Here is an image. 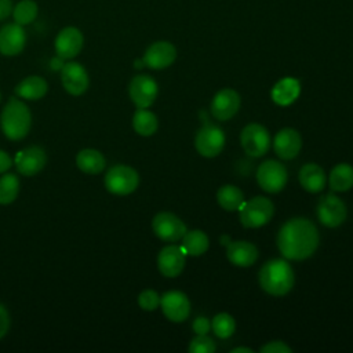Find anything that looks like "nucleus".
I'll list each match as a JSON object with an SVG mask.
<instances>
[{
	"mask_svg": "<svg viewBox=\"0 0 353 353\" xmlns=\"http://www.w3.org/2000/svg\"><path fill=\"white\" fill-rule=\"evenodd\" d=\"M317 245L319 232L306 218H292L279 230L277 247L287 259H306L314 254Z\"/></svg>",
	"mask_w": 353,
	"mask_h": 353,
	"instance_id": "1",
	"label": "nucleus"
},
{
	"mask_svg": "<svg viewBox=\"0 0 353 353\" xmlns=\"http://www.w3.org/2000/svg\"><path fill=\"white\" fill-rule=\"evenodd\" d=\"M0 127L10 141H21L29 134L32 114L21 98L12 97L8 99L0 114Z\"/></svg>",
	"mask_w": 353,
	"mask_h": 353,
	"instance_id": "2",
	"label": "nucleus"
},
{
	"mask_svg": "<svg viewBox=\"0 0 353 353\" xmlns=\"http://www.w3.org/2000/svg\"><path fill=\"white\" fill-rule=\"evenodd\" d=\"M259 284L270 295L281 296L294 285V272L287 261H268L259 270Z\"/></svg>",
	"mask_w": 353,
	"mask_h": 353,
	"instance_id": "3",
	"label": "nucleus"
},
{
	"mask_svg": "<svg viewBox=\"0 0 353 353\" xmlns=\"http://www.w3.org/2000/svg\"><path fill=\"white\" fill-rule=\"evenodd\" d=\"M103 182L108 192L119 196H125L132 193L138 188L139 175L130 165L116 164L108 170Z\"/></svg>",
	"mask_w": 353,
	"mask_h": 353,
	"instance_id": "4",
	"label": "nucleus"
},
{
	"mask_svg": "<svg viewBox=\"0 0 353 353\" xmlns=\"http://www.w3.org/2000/svg\"><path fill=\"white\" fill-rule=\"evenodd\" d=\"M273 212V203L263 196H256L243 203L240 207V221L244 228H259L272 219Z\"/></svg>",
	"mask_w": 353,
	"mask_h": 353,
	"instance_id": "5",
	"label": "nucleus"
},
{
	"mask_svg": "<svg viewBox=\"0 0 353 353\" xmlns=\"http://www.w3.org/2000/svg\"><path fill=\"white\" fill-rule=\"evenodd\" d=\"M240 142L244 152L252 157H261L270 149V135L268 130L256 123L248 124L243 128Z\"/></svg>",
	"mask_w": 353,
	"mask_h": 353,
	"instance_id": "6",
	"label": "nucleus"
},
{
	"mask_svg": "<svg viewBox=\"0 0 353 353\" xmlns=\"http://www.w3.org/2000/svg\"><path fill=\"white\" fill-rule=\"evenodd\" d=\"M287 170L276 160L263 161L256 171V181L259 186L269 193H277L283 190L287 183Z\"/></svg>",
	"mask_w": 353,
	"mask_h": 353,
	"instance_id": "7",
	"label": "nucleus"
},
{
	"mask_svg": "<svg viewBox=\"0 0 353 353\" xmlns=\"http://www.w3.org/2000/svg\"><path fill=\"white\" fill-rule=\"evenodd\" d=\"M61 81L65 91L70 95H81L90 87V76L79 62H66L61 68Z\"/></svg>",
	"mask_w": 353,
	"mask_h": 353,
	"instance_id": "8",
	"label": "nucleus"
},
{
	"mask_svg": "<svg viewBox=\"0 0 353 353\" xmlns=\"http://www.w3.org/2000/svg\"><path fill=\"white\" fill-rule=\"evenodd\" d=\"M347 215L345 203L332 193L323 196L317 203L319 221L327 228L339 226Z\"/></svg>",
	"mask_w": 353,
	"mask_h": 353,
	"instance_id": "9",
	"label": "nucleus"
},
{
	"mask_svg": "<svg viewBox=\"0 0 353 353\" xmlns=\"http://www.w3.org/2000/svg\"><path fill=\"white\" fill-rule=\"evenodd\" d=\"M157 83L148 74L134 76L128 85V94L137 108H149L157 97Z\"/></svg>",
	"mask_w": 353,
	"mask_h": 353,
	"instance_id": "10",
	"label": "nucleus"
},
{
	"mask_svg": "<svg viewBox=\"0 0 353 353\" xmlns=\"http://www.w3.org/2000/svg\"><path fill=\"white\" fill-rule=\"evenodd\" d=\"M83 33L76 26H66L61 29L54 41L55 52L62 59H73L77 57L83 48Z\"/></svg>",
	"mask_w": 353,
	"mask_h": 353,
	"instance_id": "11",
	"label": "nucleus"
},
{
	"mask_svg": "<svg viewBox=\"0 0 353 353\" xmlns=\"http://www.w3.org/2000/svg\"><path fill=\"white\" fill-rule=\"evenodd\" d=\"M194 145L201 156L215 157L225 146V134L215 125H204L197 131Z\"/></svg>",
	"mask_w": 353,
	"mask_h": 353,
	"instance_id": "12",
	"label": "nucleus"
},
{
	"mask_svg": "<svg viewBox=\"0 0 353 353\" xmlns=\"http://www.w3.org/2000/svg\"><path fill=\"white\" fill-rule=\"evenodd\" d=\"M152 228L154 234L164 241H178L186 233L185 223L171 212H159L153 221Z\"/></svg>",
	"mask_w": 353,
	"mask_h": 353,
	"instance_id": "13",
	"label": "nucleus"
},
{
	"mask_svg": "<svg viewBox=\"0 0 353 353\" xmlns=\"http://www.w3.org/2000/svg\"><path fill=\"white\" fill-rule=\"evenodd\" d=\"M47 163V154L40 146H28L17 153L14 164L17 171L23 176L39 174Z\"/></svg>",
	"mask_w": 353,
	"mask_h": 353,
	"instance_id": "14",
	"label": "nucleus"
},
{
	"mask_svg": "<svg viewBox=\"0 0 353 353\" xmlns=\"http://www.w3.org/2000/svg\"><path fill=\"white\" fill-rule=\"evenodd\" d=\"M26 46V32L22 25L15 22L0 28V54L15 57L23 51Z\"/></svg>",
	"mask_w": 353,
	"mask_h": 353,
	"instance_id": "15",
	"label": "nucleus"
},
{
	"mask_svg": "<svg viewBox=\"0 0 353 353\" xmlns=\"http://www.w3.org/2000/svg\"><path fill=\"white\" fill-rule=\"evenodd\" d=\"M160 306L164 316L174 321L181 323L188 319L190 313V302L181 291H168L160 298Z\"/></svg>",
	"mask_w": 353,
	"mask_h": 353,
	"instance_id": "16",
	"label": "nucleus"
},
{
	"mask_svg": "<svg viewBox=\"0 0 353 353\" xmlns=\"http://www.w3.org/2000/svg\"><path fill=\"white\" fill-rule=\"evenodd\" d=\"M176 58V50L170 41H154L143 54V63L150 69L168 68Z\"/></svg>",
	"mask_w": 353,
	"mask_h": 353,
	"instance_id": "17",
	"label": "nucleus"
},
{
	"mask_svg": "<svg viewBox=\"0 0 353 353\" xmlns=\"http://www.w3.org/2000/svg\"><path fill=\"white\" fill-rule=\"evenodd\" d=\"M240 108V95L232 88H222L211 102V112L218 120L232 119Z\"/></svg>",
	"mask_w": 353,
	"mask_h": 353,
	"instance_id": "18",
	"label": "nucleus"
},
{
	"mask_svg": "<svg viewBox=\"0 0 353 353\" xmlns=\"http://www.w3.org/2000/svg\"><path fill=\"white\" fill-rule=\"evenodd\" d=\"M185 266V252L181 247L167 245L157 255V268L165 277H176Z\"/></svg>",
	"mask_w": 353,
	"mask_h": 353,
	"instance_id": "19",
	"label": "nucleus"
},
{
	"mask_svg": "<svg viewBox=\"0 0 353 353\" xmlns=\"http://www.w3.org/2000/svg\"><path fill=\"white\" fill-rule=\"evenodd\" d=\"M302 146V138L299 132L294 128L280 130L273 139V149L279 157L283 160L294 159Z\"/></svg>",
	"mask_w": 353,
	"mask_h": 353,
	"instance_id": "20",
	"label": "nucleus"
},
{
	"mask_svg": "<svg viewBox=\"0 0 353 353\" xmlns=\"http://www.w3.org/2000/svg\"><path fill=\"white\" fill-rule=\"evenodd\" d=\"M226 256L233 265L247 268L254 265L255 261L258 259V250L252 243L244 240L232 241L228 245Z\"/></svg>",
	"mask_w": 353,
	"mask_h": 353,
	"instance_id": "21",
	"label": "nucleus"
},
{
	"mask_svg": "<svg viewBox=\"0 0 353 353\" xmlns=\"http://www.w3.org/2000/svg\"><path fill=\"white\" fill-rule=\"evenodd\" d=\"M48 91V84L41 76H28L23 80H21L14 92L21 99L28 101H39L41 99Z\"/></svg>",
	"mask_w": 353,
	"mask_h": 353,
	"instance_id": "22",
	"label": "nucleus"
},
{
	"mask_svg": "<svg viewBox=\"0 0 353 353\" xmlns=\"http://www.w3.org/2000/svg\"><path fill=\"white\" fill-rule=\"evenodd\" d=\"M299 182L305 190L310 193H319L325 188V172L320 165L307 163L299 171Z\"/></svg>",
	"mask_w": 353,
	"mask_h": 353,
	"instance_id": "23",
	"label": "nucleus"
},
{
	"mask_svg": "<svg viewBox=\"0 0 353 353\" xmlns=\"http://www.w3.org/2000/svg\"><path fill=\"white\" fill-rule=\"evenodd\" d=\"M299 92V81L294 77H284L280 81H277L272 88V99L280 106H287L298 98Z\"/></svg>",
	"mask_w": 353,
	"mask_h": 353,
	"instance_id": "24",
	"label": "nucleus"
},
{
	"mask_svg": "<svg viewBox=\"0 0 353 353\" xmlns=\"http://www.w3.org/2000/svg\"><path fill=\"white\" fill-rule=\"evenodd\" d=\"M76 165L84 174L97 175L105 170L106 160L99 150L87 148L76 154Z\"/></svg>",
	"mask_w": 353,
	"mask_h": 353,
	"instance_id": "25",
	"label": "nucleus"
},
{
	"mask_svg": "<svg viewBox=\"0 0 353 353\" xmlns=\"http://www.w3.org/2000/svg\"><path fill=\"white\" fill-rule=\"evenodd\" d=\"M328 183L332 190L346 192L353 188V167L346 163L335 165L328 176Z\"/></svg>",
	"mask_w": 353,
	"mask_h": 353,
	"instance_id": "26",
	"label": "nucleus"
},
{
	"mask_svg": "<svg viewBox=\"0 0 353 353\" xmlns=\"http://www.w3.org/2000/svg\"><path fill=\"white\" fill-rule=\"evenodd\" d=\"M132 127L137 134L142 137H150L157 131L159 121L156 114L148 110V108H138L132 117Z\"/></svg>",
	"mask_w": 353,
	"mask_h": 353,
	"instance_id": "27",
	"label": "nucleus"
},
{
	"mask_svg": "<svg viewBox=\"0 0 353 353\" xmlns=\"http://www.w3.org/2000/svg\"><path fill=\"white\" fill-rule=\"evenodd\" d=\"M208 237L204 232L196 229V230H190L183 234L182 237V250L185 254L193 255V256H199L201 254H204L208 250Z\"/></svg>",
	"mask_w": 353,
	"mask_h": 353,
	"instance_id": "28",
	"label": "nucleus"
},
{
	"mask_svg": "<svg viewBox=\"0 0 353 353\" xmlns=\"http://www.w3.org/2000/svg\"><path fill=\"white\" fill-rule=\"evenodd\" d=\"M216 200L223 210L236 211L243 205L244 194L239 188L233 185H223L216 193Z\"/></svg>",
	"mask_w": 353,
	"mask_h": 353,
	"instance_id": "29",
	"label": "nucleus"
},
{
	"mask_svg": "<svg viewBox=\"0 0 353 353\" xmlns=\"http://www.w3.org/2000/svg\"><path fill=\"white\" fill-rule=\"evenodd\" d=\"M39 12L37 3L34 0H21L12 8V18L14 22L18 25H29L32 23Z\"/></svg>",
	"mask_w": 353,
	"mask_h": 353,
	"instance_id": "30",
	"label": "nucleus"
},
{
	"mask_svg": "<svg viewBox=\"0 0 353 353\" xmlns=\"http://www.w3.org/2000/svg\"><path fill=\"white\" fill-rule=\"evenodd\" d=\"M19 193V179L15 174L4 172L0 176V204L7 205L15 201Z\"/></svg>",
	"mask_w": 353,
	"mask_h": 353,
	"instance_id": "31",
	"label": "nucleus"
},
{
	"mask_svg": "<svg viewBox=\"0 0 353 353\" xmlns=\"http://www.w3.org/2000/svg\"><path fill=\"white\" fill-rule=\"evenodd\" d=\"M211 328L218 338L225 339V338H229L230 335H233V332L236 330V321L230 314L219 313L212 319Z\"/></svg>",
	"mask_w": 353,
	"mask_h": 353,
	"instance_id": "32",
	"label": "nucleus"
},
{
	"mask_svg": "<svg viewBox=\"0 0 353 353\" xmlns=\"http://www.w3.org/2000/svg\"><path fill=\"white\" fill-rule=\"evenodd\" d=\"M190 353H212L215 352V342L207 336V334L197 335L194 339L190 341L189 345Z\"/></svg>",
	"mask_w": 353,
	"mask_h": 353,
	"instance_id": "33",
	"label": "nucleus"
},
{
	"mask_svg": "<svg viewBox=\"0 0 353 353\" xmlns=\"http://www.w3.org/2000/svg\"><path fill=\"white\" fill-rule=\"evenodd\" d=\"M160 295L154 290H145L138 295V305L146 312H152L160 306Z\"/></svg>",
	"mask_w": 353,
	"mask_h": 353,
	"instance_id": "34",
	"label": "nucleus"
},
{
	"mask_svg": "<svg viewBox=\"0 0 353 353\" xmlns=\"http://www.w3.org/2000/svg\"><path fill=\"white\" fill-rule=\"evenodd\" d=\"M262 353H291V347L281 341H273L262 346Z\"/></svg>",
	"mask_w": 353,
	"mask_h": 353,
	"instance_id": "35",
	"label": "nucleus"
},
{
	"mask_svg": "<svg viewBox=\"0 0 353 353\" xmlns=\"http://www.w3.org/2000/svg\"><path fill=\"white\" fill-rule=\"evenodd\" d=\"M11 325V319H10V313L7 310V307L0 303V339L6 336V334L8 332Z\"/></svg>",
	"mask_w": 353,
	"mask_h": 353,
	"instance_id": "36",
	"label": "nucleus"
},
{
	"mask_svg": "<svg viewBox=\"0 0 353 353\" xmlns=\"http://www.w3.org/2000/svg\"><path fill=\"white\" fill-rule=\"evenodd\" d=\"M211 328V323L208 321L207 317H197L194 321H193V331L197 334V335H203V334H207Z\"/></svg>",
	"mask_w": 353,
	"mask_h": 353,
	"instance_id": "37",
	"label": "nucleus"
},
{
	"mask_svg": "<svg viewBox=\"0 0 353 353\" xmlns=\"http://www.w3.org/2000/svg\"><path fill=\"white\" fill-rule=\"evenodd\" d=\"M12 164H14V160L11 159V156L6 150L0 149V174L7 172Z\"/></svg>",
	"mask_w": 353,
	"mask_h": 353,
	"instance_id": "38",
	"label": "nucleus"
},
{
	"mask_svg": "<svg viewBox=\"0 0 353 353\" xmlns=\"http://www.w3.org/2000/svg\"><path fill=\"white\" fill-rule=\"evenodd\" d=\"M12 0H0V22L7 19L12 14Z\"/></svg>",
	"mask_w": 353,
	"mask_h": 353,
	"instance_id": "39",
	"label": "nucleus"
},
{
	"mask_svg": "<svg viewBox=\"0 0 353 353\" xmlns=\"http://www.w3.org/2000/svg\"><path fill=\"white\" fill-rule=\"evenodd\" d=\"M241 352H245V353H252V349L250 347H236L232 350V353H241Z\"/></svg>",
	"mask_w": 353,
	"mask_h": 353,
	"instance_id": "40",
	"label": "nucleus"
},
{
	"mask_svg": "<svg viewBox=\"0 0 353 353\" xmlns=\"http://www.w3.org/2000/svg\"><path fill=\"white\" fill-rule=\"evenodd\" d=\"M145 63H143V59H137L135 61V68H143Z\"/></svg>",
	"mask_w": 353,
	"mask_h": 353,
	"instance_id": "41",
	"label": "nucleus"
},
{
	"mask_svg": "<svg viewBox=\"0 0 353 353\" xmlns=\"http://www.w3.org/2000/svg\"><path fill=\"white\" fill-rule=\"evenodd\" d=\"M0 101H1V94H0Z\"/></svg>",
	"mask_w": 353,
	"mask_h": 353,
	"instance_id": "42",
	"label": "nucleus"
}]
</instances>
